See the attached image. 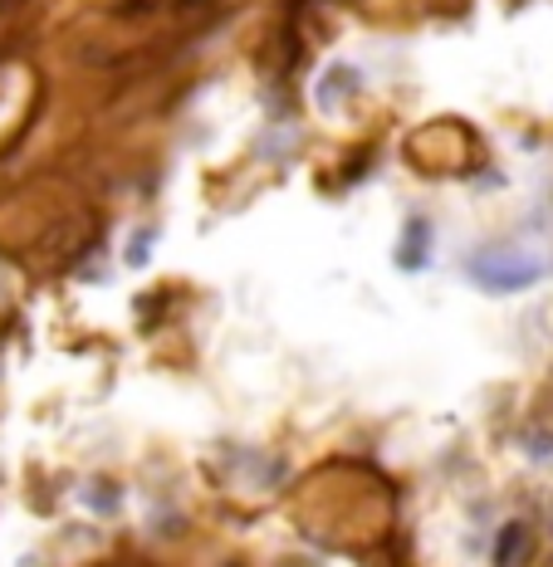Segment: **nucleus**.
Returning a JSON list of instances; mask_svg holds the SVG:
<instances>
[{
	"label": "nucleus",
	"instance_id": "nucleus-1",
	"mask_svg": "<svg viewBox=\"0 0 553 567\" xmlns=\"http://www.w3.org/2000/svg\"><path fill=\"white\" fill-rule=\"evenodd\" d=\"M34 103H40L34 79L20 64H0V152L25 133V123L34 117Z\"/></svg>",
	"mask_w": 553,
	"mask_h": 567
},
{
	"label": "nucleus",
	"instance_id": "nucleus-3",
	"mask_svg": "<svg viewBox=\"0 0 553 567\" xmlns=\"http://www.w3.org/2000/svg\"><path fill=\"white\" fill-rule=\"evenodd\" d=\"M524 548H529V528L510 524L500 538V567H524Z\"/></svg>",
	"mask_w": 553,
	"mask_h": 567
},
{
	"label": "nucleus",
	"instance_id": "nucleus-2",
	"mask_svg": "<svg viewBox=\"0 0 553 567\" xmlns=\"http://www.w3.org/2000/svg\"><path fill=\"white\" fill-rule=\"evenodd\" d=\"M475 279L485 284V289H529V284H534L539 275H544V265H539V259H510V255H480L475 265Z\"/></svg>",
	"mask_w": 553,
	"mask_h": 567
}]
</instances>
